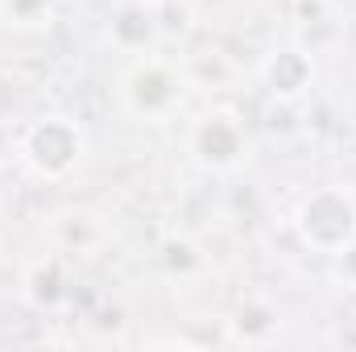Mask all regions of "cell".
Returning a JSON list of instances; mask_svg holds the SVG:
<instances>
[{"label": "cell", "instance_id": "1", "mask_svg": "<svg viewBox=\"0 0 356 352\" xmlns=\"http://www.w3.org/2000/svg\"><path fill=\"white\" fill-rule=\"evenodd\" d=\"M298 237L319 253H340L348 241H356V199L344 186H319L298 203Z\"/></svg>", "mask_w": 356, "mask_h": 352}, {"label": "cell", "instance_id": "2", "mask_svg": "<svg viewBox=\"0 0 356 352\" xmlns=\"http://www.w3.org/2000/svg\"><path fill=\"white\" fill-rule=\"evenodd\" d=\"M21 158L42 178H63L83 162V133L63 116H46L21 137Z\"/></svg>", "mask_w": 356, "mask_h": 352}, {"label": "cell", "instance_id": "3", "mask_svg": "<svg viewBox=\"0 0 356 352\" xmlns=\"http://www.w3.org/2000/svg\"><path fill=\"white\" fill-rule=\"evenodd\" d=\"M124 104L145 120H166L182 104V75L162 58H141L124 79Z\"/></svg>", "mask_w": 356, "mask_h": 352}, {"label": "cell", "instance_id": "4", "mask_svg": "<svg viewBox=\"0 0 356 352\" xmlns=\"http://www.w3.org/2000/svg\"><path fill=\"white\" fill-rule=\"evenodd\" d=\"M191 150H195V158H199L203 166H211V170H232V166L245 162L249 141H245V129H241L232 116H207V120L195 125Z\"/></svg>", "mask_w": 356, "mask_h": 352}, {"label": "cell", "instance_id": "5", "mask_svg": "<svg viewBox=\"0 0 356 352\" xmlns=\"http://www.w3.org/2000/svg\"><path fill=\"white\" fill-rule=\"evenodd\" d=\"M261 79H266V88L273 91L277 99L294 104L302 91L311 88V79H315V63H311V54H307V50L290 46V50H277V54L269 58L266 71H261Z\"/></svg>", "mask_w": 356, "mask_h": 352}, {"label": "cell", "instance_id": "6", "mask_svg": "<svg viewBox=\"0 0 356 352\" xmlns=\"http://www.w3.org/2000/svg\"><path fill=\"white\" fill-rule=\"evenodd\" d=\"M108 33H112V42L120 50H145L154 42V33H158V21H154V13L145 4H124V8H116Z\"/></svg>", "mask_w": 356, "mask_h": 352}, {"label": "cell", "instance_id": "7", "mask_svg": "<svg viewBox=\"0 0 356 352\" xmlns=\"http://www.w3.org/2000/svg\"><path fill=\"white\" fill-rule=\"evenodd\" d=\"M25 298L33 307H58L67 298V269L58 257H46V262H33L25 273Z\"/></svg>", "mask_w": 356, "mask_h": 352}, {"label": "cell", "instance_id": "8", "mask_svg": "<svg viewBox=\"0 0 356 352\" xmlns=\"http://www.w3.org/2000/svg\"><path fill=\"white\" fill-rule=\"evenodd\" d=\"M50 8L54 0H0V13L21 25V29H33V25H46L50 21Z\"/></svg>", "mask_w": 356, "mask_h": 352}, {"label": "cell", "instance_id": "9", "mask_svg": "<svg viewBox=\"0 0 356 352\" xmlns=\"http://www.w3.org/2000/svg\"><path fill=\"white\" fill-rule=\"evenodd\" d=\"M232 328H236V336L245 340V344H261V340H269L273 332H277V319H273V311H266V315H253V307L245 311H236V319H232Z\"/></svg>", "mask_w": 356, "mask_h": 352}, {"label": "cell", "instance_id": "10", "mask_svg": "<svg viewBox=\"0 0 356 352\" xmlns=\"http://www.w3.org/2000/svg\"><path fill=\"white\" fill-rule=\"evenodd\" d=\"M336 257V278L348 286V290H356V241H348L340 253H332Z\"/></svg>", "mask_w": 356, "mask_h": 352}]
</instances>
